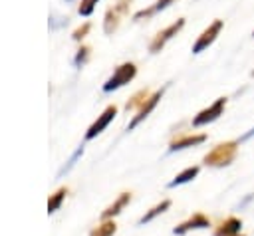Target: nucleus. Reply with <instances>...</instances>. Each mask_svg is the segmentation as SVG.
Returning a JSON list of instances; mask_svg holds the SVG:
<instances>
[{
  "label": "nucleus",
  "instance_id": "obj_1",
  "mask_svg": "<svg viewBox=\"0 0 254 236\" xmlns=\"http://www.w3.org/2000/svg\"><path fill=\"white\" fill-rule=\"evenodd\" d=\"M236 157V143L234 141H226L216 145L210 153L204 155V165L208 167H226L234 161Z\"/></svg>",
  "mask_w": 254,
  "mask_h": 236
},
{
  "label": "nucleus",
  "instance_id": "obj_2",
  "mask_svg": "<svg viewBox=\"0 0 254 236\" xmlns=\"http://www.w3.org/2000/svg\"><path fill=\"white\" fill-rule=\"evenodd\" d=\"M208 226H210V218L204 216L202 212H194L189 220H185V222H181L179 226H175V228H173V234L183 236V234H187V232H190V230H202V228H208Z\"/></svg>",
  "mask_w": 254,
  "mask_h": 236
},
{
  "label": "nucleus",
  "instance_id": "obj_3",
  "mask_svg": "<svg viewBox=\"0 0 254 236\" xmlns=\"http://www.w3.org/2000/svg\"><path fill=\"white\" fill-rule=\"evenodd\" d=\"M224 105H226V99L224 97H220V99H216L208 109H204V111H200L194 119H192V125H204V123H210V121H214L220 113H222V109H224Z\"/></svg>",
  "mask_w": 254,
  "mask_h": 236
},
{
  "label": "nucleus",
  "instance_id": "obj_4",
  "mask_svg": "<svg viewBox=\"0 0 254 236\" xmlns=\"http://www.w3.org/2000/svg\"><path fill=\"white\" fill-rule=\"evenodd\" d=\"M135 75V65L133 63H125V65H121L115 73H113V77L105 83V91H111V89H115V87H119V85H123V83H127L131 77Z\"/></svg>",
  "mask_w": 254,
  "mask_h": 236
},
{
  "label": "nucleus",
  "instance_id": "obj_5",
  "mask_svg": "<svg viewBox=\"0 0 254 236\" xmlns=\"http://www.w3.org/2000/svg\"><path fill=\"white\" fill-rule=\"evenodd\" d=\"M242 230V220L236 216H228L226 220H222L216 228H214V236H238Z\"/></svg>",
  "mask_w": 254,
  "mask_h": 236
},
{
  "label": "nucleus",
  "instance_id": "obj_6",
  "mask_svg": "<svg viewBox=\"0 0 254 236\" xmlns=\"http://www.w3.org/2000/svg\"><path fill=\"white\" fill-rule=\"evenodd\" d=\"M115 113H117V109H115V107H107V109H105V111L99 115V119H97V121H95V123L89 127V131L85 133V139H93L95 135H99V133H101V131H103V129L109 125V121L115 117Z\"/></svg>",
  "mask_w": 254,
  "mask_h": 236
},
{
  "label": "nucleus",
  "instance_id": "obj_7",
  "mask_svg": "<svg viewBox=\"0 0 254 236\" xmlns=\"http://www.w3.org/2000/svg\"><path fill=\"white\" fill-rule=\"evenodd\" d=\"M131 202V192H121L119 196H117V200L113 202V204H109L105 210H103V214H101V218L103 220H109V218H113V216H117L127 204Z\"/></svg>",
  "mask_w": 254,
  "mask_h": 236
},
{
  "label": "nucleus",
  "instance_id": "obj_8",
  "mask_svg": "<svg viewBox=\"0 0 254 236\" xmlns=\"http://www.w3.org/2000/svg\"><path fill=\"white\" fill-rule=\"evenodd\" d=\"M220 28H222V20H216L208 30H204L202 38L194 44V50H192V52H194V54H198V52H200V50H204L208 44H212V40H214V38H216V34L220 32Z\"/></svg>",
  "mask_w": 254,
  "mask_h": 236
},
{
  "label": "nucleus",
  "instance_id": "obj_9",
  "mask_svg": "<svg viewBox=\"0 0 254 236\" xmlns=\"http://www.w3.org/2000/svg\"><path fill=\"white\" fill-rule=\"evenodd\" d=\"M206 137L204 135H185L181 139H175L169 147V151H181V149H187V147H192V145H198L202 143Z\"/></svg>",
  "mask_w": 254,
  "mask_h": 236
},
{
  "label": "nucleus",
  "instance_id": "obj_10",
  "mask_svg": "<svg viewBox=\"0 0 254 236\" xmlns=\"http://www.w3.org/2000/svg\"><path fill=\"white\" fill-rule=\"evenodd\" d=\"M169 206H171V200L169 198H165V200H161L159 204H155L151 210H147L141 218H139V224H147V222H151V220H155L159 214H163L165 210H169Z\"/></svg>",
  "mask_w": 254,
  "mask_h": 236
},
{
  "label": "nucleus",
  "instance_id": "obj_11",
  "mask_svg": "<svg viewBox=\"0 0 254 236\" xmlns=\"http://www.w3.org/2000/svg\"><path fill=\"white\" fill-rule=\"evenodd\" d=\"M117 232V224L113 222V218H109V220H101L91 232H89V236H113Z\"/></svg>",
  "mask_w": 254,
  "mask_h": 236
},
{
  "label": "nucleus",
  "instance_id": "obj_12",
  "mask_svg": "<svg viewBox=\"0 0 254 236\" xmlns=\"http://www.w3.org/2000/svg\"><path fill=\"white\" fill-rule=\"evenodd\" d=\"M198 175V167H189V169H185L183 173H179L171 182H169V186L173 188V186H179V184H185V182H190L194 177Z\"/></svg>",
  "mask_w": 254,
  "mask_h": 236
},
{
  "label": "nucleus",
  "instance_id": "obj_13",
  "mask_svg": "<svg viewBox=\"0 0 254 236\" xmlns=\"http://www.w3.org/2000/svg\"><path fill=\"white\" fill-rule=\"evenodd\" d=\"M159 97H161V91H159V93H155V95H153L151 99H147V105H143V107H141L139 115H137V117H135V119H133V121L129 123V129H133V127H135V125H137L139 121H143V119H145V117L149 115V111H151V109H153V107L157 105V99H159Z\"/></svg>",
  "mask_w": 254,
  "mask_h": 236
},
{
  "label": "nucleus",
  "instance_id": "obj_14",
  "mask_svg": "<svg viewBox=\"0 0 254 236\" xmlns=\"http://www.w3.org/2000/svg\"><path fill=\"white\" fill-rule=\"evenodd\" d=\"M65 194H67V188H60V190H56V192L50 196V200H48V212H50V214L56 212V210L62 206Z\"/></svg>",
  "mask_w": 254,
  "mask_h": 236
},
{
  "label": "nucleus",
  "instance_id": "obj_15",
  "mask_svg": "<svg viewBox=\"0 0 254 236\" xmlns=\"http://www.w3.org/2000/svg\"><path fill=\"white\" fill-rule=\"evenodd\" d=\"M181 26H183V20H179L177 24H173L171 28H167V30H165L163 34H159V38H157V42H155V44L151 46V50H157L159 46H163V44H165V42H167V40L171 38V34H175V32H177V30H179Z\"/></svg>",
  "mask_w": 254,
  "mask_h": 236
},
{
  "label": "nucleus",
  "instance_id": "obj_16",
  "mask_svg": "<svg viewBox=\"0 0 254 236\" xmlns=\"http://www.w3.org/2000/svg\"><path fill=\"white\" fill-rule=\"evenodd\" d=\"M238 236H244V234H238Z\"/></svg>",
  "mask_w": 254,
  "mask_h": 236
}]
</instances>
